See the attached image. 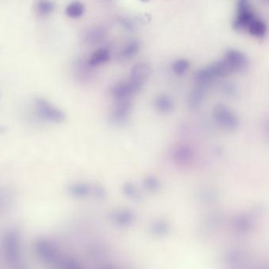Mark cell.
<instances>
[{"label":"cell","mask_w":269,"mask_h":269,"mask_svg":"<svg viewBox=\"0 0 269 269\" xmlns=\"http://www.w3.org/2000/svg\"><path fill=\"white\" fill-rule=\"evenodd\" d=\"M34 110L36 115L43 122L52 124H62L66 119L64 111L52 104L48 99L37 97L34 99Z\"/></svg>","instance_id":"6da1fadb"},{"label":"cell","mask_w":269,"mask_h":269,"mask_svg":"<svg viewBox=\"0 0 269 269\" xmlns=\"http://www.w3.org/2000/svg\"><path fill=\"white\" fill-rule=\"evenodd\" d=\"M257 18L247 0H239L233 20L234 30L239 33L247 32L251 24Z\"/></svg>","instance_id":"7a4b0ae2"},{"label":"cell","mask_w":269,"mask_h":269,"mask_svg":"<svg viewBox=\"0 0 269 269\" xmlns=\"http://www.w3.org/2000/svg\"><path fill=\"white\" fill-rule=\"evenodd\" d=\"M151 75V68L146 62H138L132 66L130 71L128 81L138 93L142 90Z\"/></svg>","instance_id":"3957f363"},{"label":"cell","mask_w":269,"mask_h":269,"mask_svg":"<svg viewBox=\"0 0 269 269\" xmlns=\"http://www.w3.org/2000/svg\"><path fill=\"white\" fill-rule=\"evenodd\" d=\"M133 103L132 99L114 100L110 109V119L116 125H123L127 122L132 113Z\"/></svg>","instance_id":"277c9868"},{"label":"cell","mask_w":269,"mask_h":269,"mask_svg":"<svg viewBox=\"0 0 269 269\" xmlns=\"http://www.w3.org/2000/svg\"><path fill=\"white\" fill-rule=\"evenodd\" d=\"M196 159L194 148L188 143L177 145L172 152V159L175 164L180 167H188Z\"/></svg>","instance_id":"5b68a950"},{"label":"cell","mask_w":269,"mask_h":269,"mask_svg":"<svg viewBox=\"0 0 269 269\" xmlns=\"http://www.w3.org/2000/svg\"><path fill=\"white\" fill-rule=\"evenodd\" d=\"M136 94L137 92L128 80L116 83L110 89V95L114 100L132 99V97Z\"/></svg>","instance_id":"8992f818"},{"label":"cell","mask_w":269,"mask_h":269,"mask_svg":"<svg viewBox=\"0 0 269 269\" xmlns=\"http://www.w3.org/2000/svg\"><path fill=\"white\" fill-rule=\"evenodd\" d=\"M153 103L155 109L162 114L171 113L175 108L173 98L165 93H160L154 97Z\"/></svg>","instance_id":"52a82bcc"},{"label":"cell","mask_w":269,"mask_h":269,"mask_svg":"<svg viewBox=\"0 0 269 269\" xmlns=\"http://www.w3.org/2000/svg\"><path fill=\"white\" fill-rule=\"evenodd\" d=\"M67 191L72 197L84 198L92 195L93 185L84 181L74 182L69 185Z\"/></svg>","instance_id":"ba28073f"},{"label":"cell","mask_w":269,"mask_h":269,"mask_svg":"<svg viewBox=\"0 0 269 269\" xmlns=\"http://www.w3.org/2000/svg\"><path fill=\"white\" fill-rule=\"evenodd\" d=\"M93 68L89 66L88 62L86 63L80 61L76 62L74 65V73L75 77L77 79L78 82L82 84H87L90 82V80L93 78Z\"/></svg>","instance_id":"9c48e42d"},{"label":"cell","mask_w":269,"mask_h":269,"mask_svg":"<svg viewBox=\"0 0 269 269\" xmlns=\"http://www.w3.org/2000/svg\"><path fill=\"white\" fill-rule=\"evenodd\" d=\"M110 58L111 53L109 49L105 48H99L90 56L88 60V63L90 67L95 69L105 65L109 62Z\"/></svg>","instance_id":"30bf717a"},{"label":"cell","mask_w":269,"mask_h":269,"mask_svg":"<svg viewBox=\"0 0 269 269\" xmlns=\"http://www.w3.org/2000/svg\"><path fill=\"white\" fill-rule=\"evenodd\" d=\"M204 97L203 86L197 85L196 88H194L187 97V107L189 109H196L201 105Z\"/></svg>","instance_id":"8fae6325"},{"label":"cell","mask_w":269,"mask_h":269,"mask_svg":"<svg viewBox=\"0 0 269 269\" xmlns=\"http://www.w3.org/2000/svg\"><path fill=\"white\" fill-rule=\"evenodd\" d=\"M140 51V43L136 40H132L127 43L119 53V58L122 61L132 59L137 55Z\"/></svg>","instance_id":"7c38bea8"},{"label":"cell","mask_w":269,"mask_h":269,"mask_svg":"<svg viewBox=\"0 0 269 269\" xmlns=\"http://www.w3.org/2000/svg\"><path fill=\"white\" fill-rule=\"evenodd\" d=\"M122 191L124 196L129 199L138 201L141 199V192L139 187L132 181H126L122 185Z\"/></svg>","instance_id":"4fadbf2b"},{"label":"cell","mask_w":269,"mask_h":269,"mask_svg":"<svg viewBox=\"0 0 269 269\" xmlns=\"http://www.w3.org/2000/svg\"><path fill=\"white\" fill-rule=\"evenodd\" d=\"M267 25L265 21L257 18L249 28L247 33L256 38H263L267 33Z\"/></svg>","instance_id":"5bb4252c"},{"label":"cell","mask_w":269,"mask_h":269,"mask_svg":"<svg viewBox=\"0 0 269 269\" xmlns=\"http://www.w3.org/2000/svg\"><path fill=\"white\" fill-rule=\"evenodd\" d=\"M85 12V5L80 1H74V2H70V4L66 6V15L70 18H80L84 15Z\"/></svg>","instance_id":"9a60e30c"},{"label":"cell","mask_w":269,"mask_h":269,"mask_svg":"<svg viewBox=\"0 0 269 269\" xmlns=\"http://www.w3.org/2000/svg\"><path fill=\"white\" fill-rule=\"evenodd\" d=\"M143 187L150 193H156L160 191L161 183L156 176L148 175L143 180Z\"/></svg>","instance_id":"2e32d148"},{"label":"cell","mask_w":269,"mask_h":269,"mask_svg":"<svg viewBox=\"0 0 269 269\" xmlns=\"http://www.w3.org/2000/svg\"><path fill=\"white\" fill-rule=\"evenodd\" d=\"M36 8L37 14L39 16L45 18L52 15L54 11L55 6L51 0H38Z\"/></svg>","instance_id":"e0dca14e"},{"label":"cell","mask_w":269,"mask_h":269,"mask_svg":"<svg viewBox=\"0 0 269 269\" xmlns=\"http://www.w3.org/2000/svg\"><path fill=\"white\" fill-rule=\"evenodd\" d=\"M190 62L184 58H179L173 62L172 65V70L178 76H183L188 71L190 68Z\"/></svg>","instance_id":"ac0fdd59"},{"label":"cell","mask_w":269,"mask_h":269,"mask_svg":"<svg viewBox=\"0 0 269 269\" xmlns=\"http://www.w3.org/2000/svg\"><path fill=\"white\" fill-rule=\"evenodd\" d=\"M113 217L120 223H128L133 219L134 214L131 210H121L114 212Z\"/></svg>","instance_id":"d6986e66"},{"label":"cell","mask_w":269,"mask_h":269,"mask_svg":"<svg viewBox=\"0 0 269 269\" xmlns=\"http://www.w3.org/2000/svg\"><path fill=\"white\" fill-rule=\"evenodd\" d=\"M92 196L97 198H104L107 196V190L102 185H93Z\"/></svg>","instance_id":"ffe728a7"},{"label":"cell","mask_w":269,"mask_h":269,"mask_svg":"<svg viewBox=\"0 0 269 269\" xmlns=\"http://www.w3.org/2000/svg\"><path fill=\"white\" fill-rule=\"evenodd\" d=\"M103 34L101 32V30H95L91 34H89L88 36V38H89V41L91 42V43H95V42L99 41V39L103 38Z\"/></svg>","instance_id":"44dd1931"},{"label":"cell","mask_w":269,"mask_h":269,"mask_svg":"<svg viewBox=\"0 0 269 269\" xmlns=\"http://www.w3.org/2000/svg\"><path fill=\"white\" fill-rule=\"evenodd\" d=\"M122 24H123L124 26L126 27V29H128V30H132V29H133V25H132V23L130 22L129 21H127V20L124 21Z\"/></svg>","instance_id":"7402d4cb"},{"label":"cell","mask_w":269,"mask_h":269,"mask_svg":"<svg viewBox=\"0 0 269 269\" xmlns=\"http://www.w3.org/2000/svg\"><path fill=\"white\" fill-rule=\"evenodd\" d=\"M263 4L267 5V6H269V0H260Z\"/></svg>","instance_id":"603a6c76"},{"label":"cell","mask_w":269,"mask_h":269,"mask_svg":"<svg viewBox=\"0 0 269 269\" xmlns=\"http://www.w3.org/2000/svg\"><path fill=\"white\" fill-rule=\"evenodd\" d=\"M139 1L142 2H148L149 1H150V0H139Z\"/></svg>","instance_id":"cb8c5ba5"}]
</instances>
